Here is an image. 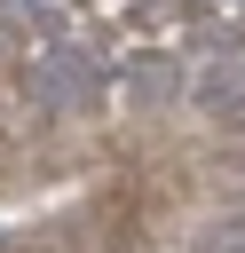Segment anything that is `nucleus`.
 <instances>
[{"label":"nucleus","instance_id":"nucleus-1","mask_svg":"<svg viewBox=\"0 0 245 253\" xmlns=\"http://www.w3.org/2000/svg\"><path fill=\"white\" fill-rule=\"evenodd\" d=\"M32 95H40L47 111H79V103L95 95V55H79V47H47V55L32 63Z\"/></svg>","mask_w":245,"mask_h":253},{"label":"nucleus","instance_id":"nucleus-2","mask_svg":"<svg viewBox=\"0 0 245 253\" xmlns=\"http://www.w3.org/2000/svg\"><path fill=\"white\" fill-rule=\"evenodd\" d=\"M205 103H245V63H213L205 71Z\"/></svg>","mask_w":245,"mask_h":253},{"label":"nucleus","instance_id":"nucleus-3","mask_svg":"<svg viewBox=\"0 0 245 253\" xmlns=\"http://www.w3.org/2000/svg\"><path fill=\"white\" fill-rule=\"evenodd\" d=\"M134 95L142 103H166L174 95V63H134Z\"/></svg>","mask_w":245,"mask_h":253}]
</instances>
